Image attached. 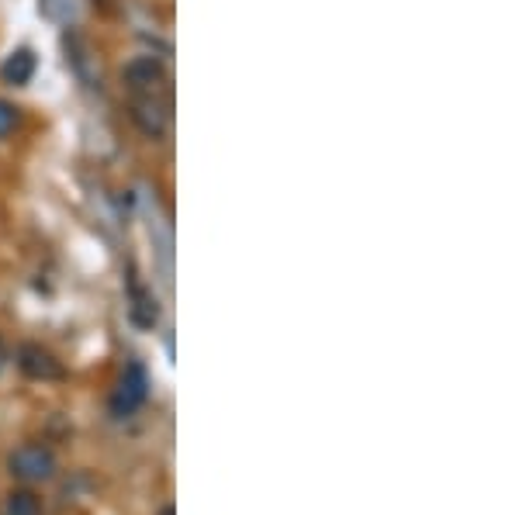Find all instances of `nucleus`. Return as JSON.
I'll list each match as a JSON object with an SVG mask.
<instances>
[{
	"label": "nucleus",
	"mask_w": 519,
	"mask_h": 515,
	"mask_svg": "<svg viewBox=\"0 0 519 515\" xmlns=\"http://www.w3.org/2000/svg\"><path fill=\"white\" fill-rule=\"evenodd\" d=\"M7 471L21 484H42L56 474V453L45 443H21L18 450L7 457Z\"/></svg>",
	"instance_id": "obj_1"
},
{
	"label": "nucleus",
	"mask_w": 519,
	"mask_h": 515,
	"mask_svg": "<svg viewBox=\"0 0 519 515\" xmlns=\"http://www.w3.org/2000/svg\"><path fill=\"white\" fill-rule=\"evenodd\" d=\"M122 83L132 90V97H153L167 90L170 70L160 56H135L122 66Z\"/></svg>",
	"instance_id": "obj_2"
},
{
	"label": "nucleus",
	"mask_w": 519,
	"mask_h": 515,
	"mask_svg": "<svg viewBox=\"0 0 519 515\" xmlns=\"http://www.w3.org/2000/svg\"><path fill=\"white\" fill-rule=\"evenodd\" d=\"M129 118L135 121V128H139L146 139H153V142L167 139V132H170V108H167V101H163L160 94L132 97Z\"/></svg>",
	"instance_id": "obj_3"
},
{
	"label": "nucleus",
	"mask_w": 519,
	"mask_h": 515,
	"mask_svg": "<svg viewBox=\"0 0 519 515\" xmlns=\"http://www.w3.org/2000/svg\"><path fill=\"white\" fill-rule=\"evenodd\" d=\"M18 367L25 377H32V381H63L66 377V367L63 360L56 357V353H49L45 346L39 343H25L18 350Z\"/></svg>",
	"instance_id": "obj_4"
},
{
	"label": "nucleus",
	"mask_w": 519,
	"mask_h": 515,
	"mask_svg": "<svg viewBox=\"0 0 519 515\" xmlns=\"http://www.w3.org/2000/svg\"><path fill=\"white\" fill-rule=\"evenodd\" d=\"M149 395V381H146V370L139 367V363H129V370L122 374V381H118L115 395H111V412L115 415H132L135 408L146 401Z\"/></svg>",
	"instance_id": "obj_5"
},
{
	"label": "nucleus",
	"mask_w": 519,
	"mask_h": 515,
	"mask_svg": "<svg viewBox=\"0 0 519 515\" xmlns=\"http://www.w3.org/2000/svg\"><path fill=\"white\" fill-rule=\"evenodd\" d=\"M0 77H4V83H11V87H25V83L35 77V56L28 49L11 52L7 63L0 66Z\"/></svg>",
	"instance_id": "obj_6"
},
{
	"label": "nucleus",
	"mask_w": 519,
	"mask_h": 515,
	"mask_svg": "<svg viewBox=\"0 0 519 515\" xmlns=\"http://www.w3.org/2000/svg\"><path fill=\"white\" fill-rule=\"evenodd\" d=\"M129 315H132V322L139 325V329H153L156 318H160V305H156V298H153V294H149L142 284H132Z\"/></svg>",
	"instance_id": "obj_7"
},
{
	"label": "nucleus",
	"mask_w": 519,
	"mask_h": 515,
	"mask_svg": "<svg viewBox=\"0 0 519 515\" xmlns=\"http://www.w3.org/2000/svg\"><path fill=\"white\" fill-rule=\"evenodd\" d=\"M4 515H42L39 495H35V491H28V488L11 491V495H7V502H4Z\"/></svg>",
	"instance_id": "obj_8"
},
{
	"label": "nucleus",
	"mask_w": 519,
	"mask_h": 515,
	"mask_svg": "<svg viewBox=\"0 0 519 515\" xmlns=\"http://www.w3.org/2000/svg\"><path fill=\"white\" fill-rule=\"evenodd\" d=\"M18 121H21L18 108H14L11 101H4V97H0V139H7V135L18 128Z\"/></svg>",
	"instance_id": "obj_9"
},
{
	"label": "nucleus",
	"mask_w": 519,
	"mask_h": 515,
	"mask_svg": "<svg viewBox=\"0 0 519 515\" xmlns=\"http://www.w3.org/2000/svg\"><path fill=\"white\" fill-rule=\"evenodd\" d=\"M4 363H7V346H4V339H0V370H4Z\"/></svg>",
	"instance_id": "obj_10"
},
{
	"label": "nucleus",
	"mask_w": 519,
	"mask_h": 515,
	"mask_svg": "<svg viewBox=\"0 0 519 515\" xmlns=\"http://www.w3.org/2000/svg\"><path fill=\"white\" fill-rule=\"evenodd\" d=\"M94 4H101V7H111V0H94Z\"/></svg>",
	"instance_id": "obj_11"
},
{
	"label": "nucleus",
	"mask_w": 519,
	"mask_h": 515,
	"mask_svg": "<svg viewBox=\"0 0 519 515\" xmlns=\"http://www.w3.org/2000/svg\"><path fill=\"white\" fill-rule=\"evenodd\" d=\"M160 515H173V509H163V512H160Z\"/></svg>",
	"instance_id": "obj_12"
}]
</instances>
